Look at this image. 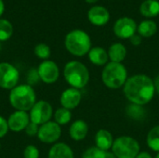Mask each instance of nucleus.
Returning <instances> with one entry per match:
<instances>
[{
    "mask_svg": "<svg viewBox=\"0 0 159 158\" xmlns=\"http://www.w3.org/2000/svg\"><path fill=\"white\" fill-rule=\"evenodd\" d=\"M0 148H1V144H0Z\"/></svg>",
    "mask_w": 159,
    "mask_h": 158,
    "instance_id": "40",
    "label": "nucleus"
},
{
    "mask_svg": "<svg viewBox=\"0 0 159 158\" xmlns=\"http://www.w3.org/2000/svg\"><path fill=\"white\" fill-rule=\"evenodd\" d=\"M130 42H131V44L133 45V46H139V45H141V43H142V36L140 35V34H134V35H132L130 38Z\"/></svg>",
    "mask_w": 159,
    "mask_h": 158,
    "instance_id": "32",
    "label": "nucleus"
},
{
    "mask_svg": "<svg viewBox=\"0 0 159 158\" xmlns=\"http://www.w3.org/2000/svg\"><path fill=\"white\" fill-rule=\"evenodd\" d=\"M156 158H159V153H157V156H156Z\"/></svg>",
    "mask_w": 159,
    "mask_h": 158,
    "instance_id": "38",
    "label": "nucleus"
},
{
    "mask_svg": "<svg viewBox=\"0 0 159 158\" xmlns=\"http://www.w3.org/2000/svg\"><path fill=\"white\" fill-rule=\"evenodd\" d=\"M156 93L154 80L146 74H135L128 78L124 85V94L133 104L145 105Z\"/></svg>",
    "mask_w": 159,
    "mask_h": 158,
    "instance_id": "1",
    "label": "nucleus"
},
{
    "mask_svg": "<svg viewBox=\"0 0 159 158\" xmlns=\"http://www.w3.org/2000/svg\"><path fill=\"white\" fill-rule=\"evenodd\" d=\"M53 115V109L49 102L46 101H38L32 107L29 113L30 121L41 126L50 121Z\"/></svg>",
    "mask_w": 159,
    "mask_h": 158,
    "instance_id": "7",
    "label": "nucleus"
},
{
    "mask_svg": "<svg viewBox=\"0 0 159 158\" xmlns=\"http://www.w3.org/2000/svg\"><path fill=\"white\" fill-rule=\"evenodd\" d=\"M141 14L146 18H154L159 15L158 0H145L140 7Z\"/></svg>",
    "mask_w": 159,
    "mask_h": 158,
    "instance_id": "20",
    "label": "nucleus"
},
{
    "mask_svg": "<svg viewBox=\"0 0 159 158\" xmlns=\"http://www.w3.org/2000/svg\"><path fill=\"white\" fill-rule=\"evenodd\" d=\"M64 45L72 55L83 57L91 49V39L85 31L73 30L66 34Z\"/></svg>",
    "mask_w": 159,
    "mask_h": 158,
    "instance_id": "3",
    "label": "nucleus"
},
{
    "mask_svg": "<svg viewBox=\"0 0 159 158\" xmlns=\"http://www.w3.org/2000/svg\"><path fill=\"white\" fill-rule=\"evenodd\" d=\"M103 84L112 89H117L124 87L128 80V71L122 63L108 62L102 73Z\"/></svg>",
    "mask_w": 159,
    "mask_h": 158,
    "instance_id": "5",
    "label": "nucleus"
},
{
    "mask_svg": "<svg viewBox=\"0 0 159 158\" xmlns=\"http://www.w3.org/2000/svg\"><path fill=\"white\" fill-rule=\"evenodd\" d=\"M63 76L66 82L74 88H83L89 81V72L85 64L78 61H72L65 64Z\"/></svg>",
    "mask_w": 159,
    "mask_h": 158,
    "instance_id": "4",
    "label": "nucleus"
},
{
    "mask_svg": "<svg viewBox=\"0 0 159 158\" xmlns=\"http://www.w3.org/2000/svg\"><path fill=\"white\" fill-rule=\"evenodd\" d=\"M9 102L16 111H30L36 102V94L28 84L19 85L9 92Z\"/></svg>",
    "mask_w": 159,
    "mask_h": 158,
    "instance_id": "2",
    "label": "nucleus"
},
{
    "mask_svg": "<svg viewBox=\"0 0 159 158\" xmlns=\"http://www.w3.org/2000/svg\"><path fill=\"white\" fill-rule=\"evenodd\" d=\"M61 135V129L55 121H48L39 127L37 137L40 142L51 144L56 142Z\"/></svg>",
    "mask_w": 159,
    "mask_h": 158,
    "instance_id": "9",
    "label": "nucleus"
},
{
    "mask_svg": "<svg viewBox=\"0 0 159 158\" xmlns=\"http://www.w3.org/2000/svg\"><path fill=\"white\" fill-rule=\"evenodd\" d=\"M40 80L46 84L55 83L60 76V69L53 61H43L37 67Z\"/></svg>",
    "mask_w": 159,
    "mask_h": 158,
    "instance_id": "11",
    "label": "nucleus"
},
{
    "mask_svg": "<svg viewBox=\"0 0 159 158\" xmlns=\"http://www.w3.org/2000/svg\"><path fill=\"white\" fill-rule=\"evenodd\" d=\"M34 54L42 60H48L50 57L51 51H50V47L44 43H40L38 45L35 46L34 47Z\"/></svg>",
    "mask_w": 159,
    "mask_h": 158,
    "instance_id": "26",
    "label": "nucleus"
},
{
    "mask_svg": "<svg viewBox=\"0 0 159 158\" xmlns=\"http://www.w3.org/2000/svg\"><path fill=\"white\" fill-rule=\"evenodd\" d=\"M38 130H39V126L33 123V122H30L28 124V126L26 127V129H24L25 133L29 136V137H34V136H37V133H38Z\"/></svg>",
    "mask_w": 159,
    "mask_h": 158,
    "instance_id": "30",
    "label": "nucleus"
},
{
    "mask_svg": "<svg viewBox=\"0 0 159 158\" xmlns=\"http://www.w3.org/2000/svg\"><path fill=\"white\" fill-rule=\"evenodd\" d=\"M26 80H27V84L31 87H33L34 85L38 84L40 80V76L38 74V71L35 68H31L28 73H27V76H26Z\"/></svg>",
    "mask_w": 159,
    "mask_h": 158,
    "instance_id": "28",
    "label": "nucleus"
},
{
    "mask_svg": "<svg viewBox=\"0 0 159 158\" xmlns=\"http://www.w3.org/2000/svg\"><path fill=\"white\" fill-rule=\"evenodd\" d=\"M105 152L98 147H89L88 148L82 155V158H104L105 157Z\"/></svg>",
    "mask_w": 159,
    "mask_h": 158,
    "instance_id": "27",
    "label": "nucleus"
},
{
    "mask_svg": "<svg viewBox=\"0 0 159 158\" xmlns=\"http://www.w3.org/2000/svg\"><path fill=\"white\" fill-rule=\"evenodd\" d=\"M20 79L18 69L8 62H0V88L4 89L14 88Z\"/></svg>",
    "mask_w": 159,
    "mask_h": 158,
    "instance_id": "8",
    "label": "nucleus"
},
{
    "mask_svg": "<svg viewBox=\"0 0 159 158\" xmlns=\"http://www.w3.org/2000/svg\"><path fill=\"white\" fill-rule=\"evenodd\" d=\"M137 28V23L133 19L129 17H122L116 21L113 30L117 37L122 39H129L136 34Z\"/></svg>",
    "mask_w": 159,
    "mask_h": 158,
    "instance_id": "10",
    "label": "nucleus"
},
{
    "mask_svg": "<svg viewBox=\"0 0 159 158\" xmlns=\"http://www.w3.org/2000/svg\"><path fill=\"white\" fill-rule=\"evenodd\" d=\"M5 10V5H4V2L3 0H0V17L2 16L3 12Z\"/></svg>",
    "mask_w": 159,
    "mask_h": 158,
    "instance_id": "36",
    "label": "nucleus"
},
{
    "mask_svg": "<svg viewBox=\"0 0 159 158\" xmlns=\"http://www.w3.org/2000/svg\"><path fill=\"white\" fill-rule=\"evenodd\" d=\"M88 54H89V59L90 62L95 65L102 66L108 63V60H109L108 52L103 47H91V49L89 50Z\"/></svg>",
    "mask_w": 159,
    "mask_h": 158,
    "instance_id": "18",
    "label": "nucleus"
},
{
    "mask_svg": "<svg viewBox=\"0 0 159 158\" xmlns=\"http://www.w3.org/2000/svg\"><path fill=\"white\" fill-rule=\"evenodd\" d=\"M96 147L102 151H108L112 149L114 143V138L110 131L106 129H100L95 136Z\"/></svg>",
    "mask_w": 159,
    "mask_h": 158,
    "instance_id": "16",
    "label": "nucleus"
},
{
    "mask_svg": "<svg viewBox=\"0 0 159 158\" xmlns=\"http://www.w3.org/2000/svg\"><path fill=\"white\" fill-rule=\"evenodd\" d=\"M72 118V114L71 111L66 109V108H59L56 110L54 113V119L57 124L61 125H66L71 121Z\"/></svg>",
    "mask_w": 159,
    "mask_h": 158,
    "instance_id": "23",
    "label": "nucleus"
},
{
    "mask_svg": "<svg viewBox=\"0 0 159 158\" xmlns=\"http://www.w3.org/2000/svg\"><path fill=\"white\" fill-rule=\"evenodd\" d=\"M88 19L89 22L95 26H103L110 20L108 9L102 6H93L88 11Z\"/></svg>",
    "mask_w": 159,
    "mask_h": 158,
    "instance_id": "14",
    "label": "nucleus"
},
{
    "mask_svg": "<svg viewBox=\"0 0 159 158\" xmlns=\"http://www.w3.org/2000/svg\"><path fill=\"white\" fill-rule=\"evenodd\" d=\"M89 132V127L88 124L81 119L75 120L69 129V134L70 137L74 141H82L84 140Z\"/></svg>",
    "mask_w": 159,
    "mask_h": 158,
    "instance_id": "15",
    "label": "nucleus"
},
{
    "mask_svg": "<svg viewBox=\"0 0 159 158\" xmlns=\"http://www.w3.org/2000/svg\"><path fill=\"white\" fill-rule=\"evenodd\" d=\"M104 158H116L115 154L113 152H109V151H106L105 152V157Z\"/></svg>",
    "mask_w": 159,
    "mask_h": 158,
    "instance_id": "35",
    "label": "nucleus"
},
{
    "mask_svg": "<svg viewBox=\"0 0 159 158\" xmlns=\"http://www.w3.org/2000/svg\"><path fill=\"white\" fill-rule=\"evenodd\" d=\"M0 48H1V41H0Z\"/></svg>",
    "mask_w": 159,
    "mask_h": 158,
    "instance_id": "39",
    "label": "nucleus"
},
{
    "mask_svg": "<svg viewBox=\"0 0 159 158\" xmlns=\"http://www.w3.org/2000/svg\"><path fill=\"white\" fill-rule=\"evenodd\" d=\"M112 152L116 158H136L140 154V144L129 136H121L114 141Z\"/></svg>",
    "mask_w": 159,
    "mask_h": 158,
    "instance_id": "6",
    "label": "nucleus"
},
{
    "mask_svg": "<svg viewBox=\"0 0 159 158\" xmlns=\"http://www.w3.org/2000/svg\"><path fill=\"white\" fill-rule=\"evenodd\" d=\"M154 85H155L156 92H157L159 94V74L156 77V79L154 80Z\"/></svg>",
    "mask_w": 159,
    "mask_h": 158,
    "instance_id": "34",
    "label": "nucleus"
},
{
    "mask_svg": "<svg viewBox=\"0 0 159 158\" xmlns=\"http://www.w3.org/2000/svg\"><path fill=\"white\" fill-rule=\"evenodd\" d=\"M13 34V26L10 21L0 19V41H6L11 37Z\"/></svg>",
    "mask_w": 159,
    "mask_h": 158,
    "instance_id": "24",
    "label": "nucleus"
},
{
    "mask_svg": "<svg viewBox=\"0 0 159 158\" xmlns=\"http://www.w3.org/2000/svg\"><path fill=\"white\" fill-rule=\"evenodd\" d=\"M82 99V94L79 89L70 88L65 89L60 98V102L63 108H66L68 110H72L76 108Z\"/></svg>",
    "mask_w": 159,
    "mask_h": 158,
    "instance_id": "13",
    "label": "nucleus"
},
{
    "mask_svg": "<svg viewBox=\"0 0 159 158\" xmlns=\"http://www.w3.org/2000/svg\"><path fill=\"white\" fill-rule=\"evenodd\" d=\"M126 113L127 115L131 117L132 119L135 120H140L142 118L144 117V109L143 108L142 105H138V104H133L131 103L130 105H129L126 109Z\"/></svg>",
    "mask_w": 159,
    "mask_h": 158,
    "instance_id": "25",
    "label": "nucleus"
},
{
    "mask_svg": "<svg viewBox=\"0 0 159 158\" xmlns=\"http://www.w3.org/2000/svg\"><path fill=\"white\" fill-rule=\"evenodd\" d=\"M108 56L111 61L122 63L127 56V48L121 43H114L108 49Z\"/></svg>",
    "mask_w": 159,
    "mask_h": 158,
    "instance_id": "19",
    "label": "nucleus"
},
{
    "mask_svg": "<svg viewBox=\"0 0 159 158\" xmlns=\"http://www.w3.org/2000/svg\"><path fill=\"white\" fill-rule=\"evenodd\" d=\"M138 34L143 37H151L157 31V25L154 20H146L142 21L137 28Z\"/></svg>",
    "mask_w": 159,
    "mask_h": 158,
    "instance_id": "21",
    "label": "nucleus"
},
{
    "mask_svg": "<svg viewBox=\"0 0 159 158\" xmlns=\"http://www.w3.org/2000/svg\"><path fill=\"white\" fill-rule=\"evenodd\" d=\"M146 142L150 149L159 153V125L150 129L147 134Z\"/></svg>",
    "mask_w": 159,
    "mask_h": 158,
    "instance_id": "22",
    "label": "nucleus"
},
{
    "mask_svg": "<svg viewBox=\"0 0 159 158\" xmlns=\"http://www.w3.org/2000/svg\"><path fill=\"white\" fill-rule=\"evenodd\" d=\"M8 130L9 129L7 125V120L0 115V139L5 137Z\"/></svg>",
    "mask_w": 159,
    "mask_h": 158,
    "instance_id": "31",
    "label": "nucleus"
},
{
    "mask_svg": "<svg viewBox=\"0 0 159 158\" xmlns=\"http://www.w3.org/2000/svg\"><path fill=\"white\" fill-rule=\"evenodd\" d=\"M30 122L31 121L29 114L24 111H15L9 115L7 119L8 129L9 130L14 132H20L21 130H24Z\"/></svg>",
    "mask_w": 159,
    "mask_h": 158,
    "instance_id": "12",
    "label": "nucleus"
},
{
    "mask_svg": "<svg viewBox=\"0 0 159 158\" xmlns=\"http://www.w3.org/2000/svg\"><path fill=\"white\" fill-rule=\"evenodd\" d=\"M24 158H39V150L34 145H27L23 151Z\"/></svg>",
    "mask_w": 159,
    "mask_h": 158,
    "instance_id": "29",
    "label": "nucleus"
},
{
    "mask_svg": "<svg viewBox=\"0 0 159 158\" xmlns=\"http://www.w3.org/2000/svg\"><path fill=\"white\" fill-rule=\"evenodd\" d=\"M48 158H74V153L66 143L58 142L49 149Z\"/></svg>",
    "mask_w": 159,
    "mask_h": 158,
    "instance_id": "17",
    "label": "nucleus"
},
{
    "mask_svg": "<svg viewBox=\"0 0 159 158\" xmlns=\"http://www.w3.org/2000/svg\"><path fill=\"white\" fill-rule=\"evenodd\" d=\"M136 158H152L151 156V155L149 154V153H147V152H142V153H140Z\"/></svg>",
    "mask_w": 159,
    "mask_h": 158,
    "instance_id": "33",
    "label": "nucleus"
},
{
    "mask_svg": "<svg viewBox=\"0 0 159 158\" xmlns=\"http://www.w3.org/2000/svg\"><path fill=\"white\" fill-rule=\"evenodd\" d=\"M87 3H89V4H94V3H96L98 0H85Z\"/></svg>",
    "mask_w": 159,
    "mask_h": 158,
    "instance_id": "37",
    "label": "nucleus"
}]
</instances>
